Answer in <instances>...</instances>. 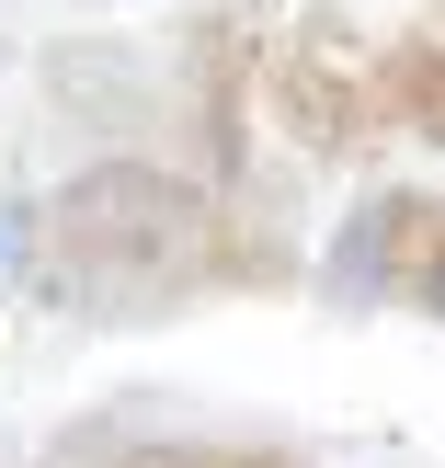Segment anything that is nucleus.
Segmentation results:
<instances>
[{
  "label": "nucleus",
  "instance_id": "nucleus-1",
  "mask_svg": "<svg viewBox=\"0 0 445 468\" xmlns=\"http://www.w3.org/2000/svg\"><path fill=\"white\" fill-rule=\"evenodd\" d=\"M23 240H35L46 297H69L91 320H160V309H195L217 286H274L286 274V240L251 229L217 183L172 172V160H91V172H69L35 206Z\"/></svg>",
  "mask_w": 445,
  "mask_h": 468
},
{
  "label": "nucleus",
  "instance_id": "nucleus-2",
  "mask_svg": "<svg viewBox=\"0 0 445 468\" xmlns=\"http://www.w3.org/2000/svg\"><path fill=\"white\" fill-rule=\"evenodd\" d=\"M320 286L343 309H423L445 320V183H377L320 240Z\"/></svg>",
  "mask_w": 445,
  "mask_h": 468
},
{
  "label": "nucleus",
  "instance_id": "nucleus-3",
  "mask_svg": "<svg viewBox=\"0 0 445 468\" xmlns=\"http://www.w3.org/2000/svg\"><path fill=\"white\" fill-rule=\"evenodd\" d=\"M263 103L309 160H355L377 137V58L343 35V12H297V35L263 58Z\"/></svg>",
  "mask_w": 445,
  "mask_h": 468
},
{
  "label": "nucleus",
  "instance_id": "nucleus-4",
  "mask_svg": "<svg viewBox=\"0 0 445 468\" xmlns=\"http://www.w3.org/2000/svg\"><path fill=\"white\" fill-rule=\"evenodd\" d=\"M377 126L445 149V35H388L377 46Z\"/></svg>",
  "mask_w": 445,
  "mask_h": 468
},
{
  "label": "nucleus",
  "instance_id": "nucleus-5",
  "mask_svg": "<svg viewBox=\"0 0 445 468\" xmlns=\"http://www.w3.org/2000/svg\"><path fill=\"white\" fill-rule=\"evenodd\" d=\"M195 126H206V172H240V12L195 23Z\"/></svg>",
  "mask_w": 445,
  "mask_h": 468
},
{
  "label": "nucleus",
  "instance_id": "nucleus-6",
  "mask_svg": "<svg viewBox=\"0 0 445 468\" xmlns=\"http://www.w3.org/2000/svg\"><path fill=\"white\" fill-rule=\"evenodd\" d=\"M149 468H309L286 446H149Z\"/></svg>",
  "mask_w": 445,
  "mask_h": 468
},
{
  "label": "nucleus",
  "instance_id": "nucleus-7",
  "mask_svg": "<svg viewBox=\"0 0 445 468\" xmlns=\"http://www.w3.org/2000/svg\"><path fill=\"white\" fill-rule=\"evenodd\" d=\"M0 251H12V229H0Z\"/></svg>",
  "mask_w": 445,
  "mask_h": 468
},
{
  "label": "nucleus",
  "instance_id": "nucleus-8",
  "mask_svg": "<svg viewBox=\"0 0 445 468\" xmlns=\"http://www.w3.org/2000/svg\"><path fill=\"white\" fill-rule=\"evenodd\" d=\"M126 468H149V457H126Z\"/></svg>",
  "mask_w": 445,
  "mask_h": 468
}]
</instances>
